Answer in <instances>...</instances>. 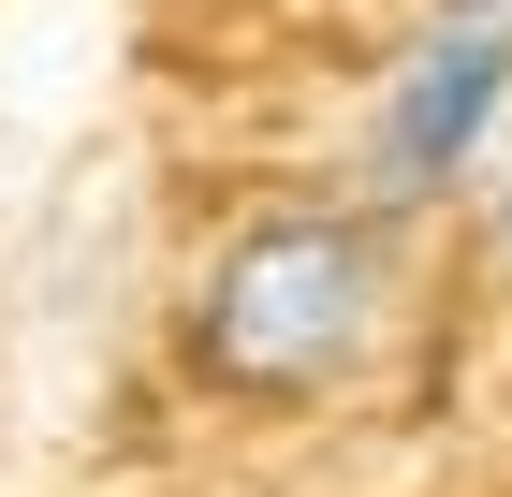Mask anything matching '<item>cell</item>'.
Segmentation results:
<instances>
[{"label":"cell","mask_w":512,"mask_h":497,"mask_svg":"<svg viewBox=\"0 0 512 497\" xmlns=\"http://www.w3.org/2000/svg\"><path fill=\"white\" fill-rule=\"evenodd\" d=\"M381 337H395V220L366 191H308V205L235 220L176 307V366L235 410L337 395Z\"/></svg>","instance_id":"obj_1"},{"label":"cell","mask_w":512,"mask_h":497,"mask_svg":"<svg viewBox=\"0 0 512 497\" xmlns=\"http://www.w3.org/2000/svg\"><path fill=\"white\" fill-rule=\"evenodd\" d=\"M512 147V0H425L410 44L366 88L352 132V191L381 220H425V205L483 191V161Z\"/></svg>","instance_id":"obj_2"},{"label":"cell","mask_w":512,"mask_h":497,"mask_svg":"<svg viewBox=\"0 0 512 497\" xmlns=\"http://www.w3.org/2000/svg\"><path fill=\"white\" fill-rule=\"evenodd\" d=\"M483 249H498V278H512V147L483 161Z\"/></svg>","instance_id":"obj_3"}]
</instances>
